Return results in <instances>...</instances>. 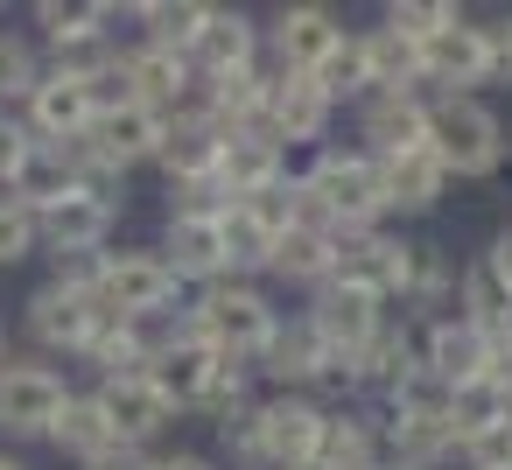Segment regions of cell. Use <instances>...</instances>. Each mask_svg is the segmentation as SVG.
<instances>
[{
	"mask_svg": "<svg viewBox=\"0 0 512 470\" xmlns=\"http://www.w3.org/2000/svg\"><path fill=\"white\" fill-rule=\"evenodd\" d=\"M218 155H225V141H218V127L204 120V113H169L162 120V148H155V162H162V176H169V190L176 183H204V176H218Z\"/></svg>",
	"mask_w": 512,
	"mask_h": 470,
	"instance_id": "obj_16",
	"label": "cell"
},
{
	"mask_svg": "<svg viewBox=\"0 0 512 470\" xmlns=\"http://www.w3.org/2000/svg\"><path fill=\"white\" fill-rule=\"evenodd\" d=\"M274 183H281V148H274L267 134L225 141V155H218V190H225L232 204H246V197H260V190H274Z\"/></svg>",
	"mask_w": 512,
	"mask_h": 470,
	"instance_id": "obj_26",
	"label": "cell"
},
{
	"mask_svg": "<svg viewBox=\"0 0 512 470\" xmlns=\"http://www.w3.org/2000/svg\"><path fill=\"white\" fill-rule=\"evenodd\" d=\"M253 57H260V29H253L239 8H211L204 29H197V43H190V71H204V78L218 85V78L253 71Z\"/></svg>",
	"mask_w": 512,
	"mask_h": 470,
	"instance_id": "obj_14",
	"label": "cell"
},
{
	"mask_svg": "<svg viewBox=\"0 0 512 470\" xmlns=\"http://www.w3.org/2000/svg\"><path fill=\"white\" fill-rule=\"evenodd\" d=\"M78 470H155V456L134 449V442H120V449H106V456H92V463H78Z\"/></svg>",
	"mask_w": 512,
	"mask_h": 470,
	"instance_id": "obj_48",
	"label": "cell"
},
{
	"mask_svg": "<svg viewBox=\"0 0 512 470\" xmlns=\"http://www.w3.org/2000/svg\"><path fill=\"white\" fill-rule=\"evenodd\" d=\"M393 456L400 470H428L435 456L456 449V428H449V407H393Z\"/></svg>",
	"mask_w": 512,
	"mask_h": 470,
	"instance_id": "obj_29",
	"label": "cell"
},
{
	"mask_svg": "<svg viewBox=\"0 0 512 470\" xmlns=\"http://www.w3.org/2000/svg\"><path fill=\"white\" fill-rule=\"evenodd\" d=\"M64 400H71V386H64L57 365H36V358H8V365H0V435H15V442L50 435Z\"/></svg>",
	"mask_w": 512,
	"mask_h": 470,
	"instance_id": "obj_5",
	"label": "cell"
},
{
	"mask_svg": "<svg viewBox=\"0 0 512 470\" xmlns=\"http://www.w3.org/2000/svg\"><path fill=\"white\" fill-rule=\"evenodd\" d=\"M92 120H99V106H92L85 78H71V71H43V85L22 106V127L36 134V148H71L92 134Z\"/></svg>",
	"mask_w": 512,
	"mask_h": 470,
	"instance_id": "obj_7",
	"label": "cell"
},
{
	"mask_svg": "<svg viewBox=\"0 0 512 470\" xmlns=\"http://www.w3.org/2000/svg\"><path fill=\"white\" fill-rule=\"evenodd\" d=\"M176 274L162 267V253H99V281L92 302L113 323H155L162 309H176Z\"/></svg>",
	"mask_w": 512,
	"mask_h": 470,
	"instance_id": "obj_3",
	"label": "cell"
},
{
	"mask_svg": "<svg viewBox=\"0 0 512 470\" xmlns=\"http://www.w3.org/2000/svg\"><path fill=\"white\" fill-rule=\"evenodd\" d=\"M484 64H491V78H505V85H512V15L484 29Z\"/></svg>",
	"mask_w": 512,
	"mask_h": 470,
	"instance_id": "obj_46",
	"label": "cell"
},
{
	"mask_svg": "<svg viewBox=\"0 0 512 470\" xmlns=\"http://www.w3.org/2000/svg\"><path fill=\"white\" fill-rule=\"evenodd\" d=\"M0 470H29V463H22V456H8V449H0Z\"/></svg>",
	"mask_w": 512,
	"mask_h": 470,
	"instance_id": "obj_52",
	"label": "cell"
},
{
	"mask_svg": "<svg viewBox=\"0 0 512 470\" xmlns=\"http://www.w3.org/2000/svg\"><path fill=\"white\" fill-rule=\"evenodd\" d=\"M0 365H8V323H0Z\"/></svg>",
	"mask_w": 512,
	"mask_h": 470,
	"instance_id": "obj_53",
	"label": "cell"
},
{
	"mask_svg": "<svg viewBox=\"0 0 512 470\" xmlns=\"http://www.w3.org/2000/svg\"><path fill=\"white\" fill-rule=\"evenodd\" d=\"M190 57L183 50H155V43H141V50H127V85H134V106H148V113H183V92H190Z\"/></svg>",
	"mask_w": 512,
	"mask_h": 470,
	"instance_id": "obj_21",
	"label": "cell"
},
{
	"mask_svg": "<svg viewBox=\"0 0 512 470\" xmlns=\"http://www.w3.org/2000/svg\"><path fill=\"white\" fill-rule=\"evenodd\" d=\"M316 197H323V211L337 218V232H372V218L386 211V197H379V169H372V155H323L309 176H302Z\"/></svg>",
	"mask_w": 512,
	"mask_h": 470,
	"instance_id": "obj_6",
	"label": "cell"
},
{
	"mask_svg": "<svg viewBox=\"0 0 512 470\" xmlns=\"http://www.w3.org/2000/svg\"><path fill=\"white\" fill-rule=\"evenodd\" d=\"M484 365H491V337L470 330L463 316L428 330V365H421V372H435L442 386H470V379H484Z\"/></svg>",
	"mask_w": 512,
	"mask_h": 470,
	"instance_id": "obj_28",
	"label": "cell"
},
{
	"mask_svg": "<svg viewBox=\"0 0 512 470\" xmlns=\"http://www.w3.org/2000/svg\"><path fill=\"white\" fill-rule=\"evenodd\" d=\"M484 267H491V281H498V288L512 295V232H498V239H491V253H484Z\"/></svg>",
	"mask_w": 512,
	"mask_h": 470,
	"instance_id": "obj_49",
	"label": "cell"
},
{
	"mask_svg": "<svg viewBox=\"0 0 512 470\" xmlns=\"http://www.w3.org/2000/svg\"><path fill=\"white\" fill-rule=\"evenodd\" d=\"M421 78L449 85V99H463V85H484V78H491V64H484V29H463V22L435 29V36L421 43Z\"/></svg>",
	"mask_w": 512,
	"mask_h": 470,
	"instance_id": "obj_20",
	"label": "cell"
},
{
	"mask_svg": "<svg viewBox=\"0 0 512 470\" xmlns=\"http://www.w3.org/2000/svg\"><path fill=\"white\" fill-rule=\"evenodd\" d=\"M337 43H344V29H337L330 8H281L274 15V57H281L288 78H309Z\"/></svg>",
	"mask_w": 512,
	"mask_h": 470,
	"instance_id": "obj_19",
	"label": "cell"
},
{
	"mask_svg": "<svg viewBox=\"0 0 512 470\" xmlns=\"http://www.w3.org/2000/svg\"><path fill=\"white\" fill-rule=\"evenodd\" d=\"M351 379H365V386H386V393H400L407 379H414V358H407V337H393V330H379L358 358H351Z\"/></svg>",
	"mask_w": 512,
	"mask_h": 470,
	"instance_id": "obj_41",
	"label": "cell"
},
{
	"mask_svg": "<svg viewBox=\"0 0 512 470\" xmlns=\"http://www.w3.org/2000/svg\"><path fill=\"white\" fill-rule=\"evenodd\" d=\"M260 365L281 379V386H302V379H330V386H351V358H337L316 330H309V316L302 323H274V337H267V351H260Z\"/></svg>",
	"mask_w": 512,
	"mask_h": 470,
	"instance_id": "obj_13",
	"label": "cell"
},
{
	"mask_svg": "<svg viewBox=\"0 0 512 470\" xmlns=\"http://www.w3.org/2000/svg\"><path fill=\"white\" fill-rule=\"evenodd\" d=\"M36 85H43V57H36V43L15 36V29H0V113L29 106Z\"/></svg>",
	"mask_w": 512,
	"mask_h": 470,
	"instance_id": "obj_39",
	"label": "cell"
},
{
	"mask_svg": "<svg viewBox=\"0 0 512 470\" xmlns=\"http://www.w3.org/2000/svg\"><path fill=\"white\" fill-rule=\"evenodd\" d=\"M92 400H99V414L113 421V435H120V442H134V449L176 421V407L155 393V379H148V372H141V379H99V393H92Z\"/></svg>",
	"mask_w": 512,
	"mask_h": 470,
	"instance_id": "obj_17",
	"label": "cell"
},
{
	"mask_svg": "<svg viewBox=\"0 0 512 470\" xmlns=\"http://www.w3.org/2000/svg\"><path fill=\"white\" fill-rule=\"evenodd\" d=\"M85 148H92L113 176H127L134 162H155V148H162V113H148V106H113V113L92 120Z\"/></svg>",
	"mask_w": 512,
	"mask_h": 470,
	"instance_id": "obj_15",
	"label": "cell"
},
{
	"mask_svg": "<svg viewBox=\"0 0 512 470\" xmlns=\"http://www.w3.org/2000/svg\"><path fill=\"white\" fill-rule=\"evenodd\" d=\"M365 141L372 155H407V148H428V106L414 92H379L365 106Z\"/></svg>",
	"mask_w": 512,
	"mask_h": 470,
	"instance_id": "obj_25",
	"label": "cell"
},
{
	"mask_svg": "<svg viewBox=\"0 0 512 470\" xmlns=\"http://www.w3.org/2000/svg\"><path fill=\"white\" fill-rule=\"evenodd\" d=\"M309 330L337 351V358H358L372 337H379V295H365L358 281H323V295H316V309H309Z\"/></svg>",
	"mask_w": 512,
	"mask_h": 470,
	"instance_id": "obj_10",
	"label": "cell"
},
{
	"mask_svg": "<svg viewBox=\"0 0 512 470\" xmlns=\"http://www.w3.org/2000/svg\"><path fill=\"white\" fill-rule=\"evenodd\" d=\"M218 246H225V274H260V267H274V232H267L246 204L218 211Z\"/></svg>",
	"mask_w": 512,
	"mask_h": 470,
	"instance_id": "obj_32",
	"label": "cell"
},
{
	"mask_svg": "<svg viewBox=\"0 0 512 470\" xmlns=\"http://www.w3.org/2000/svg\"><path fill=\"white\" fill-rule=\"evenodd\" d=\"M456 22V8H449V0H393V8H386V36H400V43H428L435 29H449Z\"/></svg>",
	"mask_w": 512,
	"mask_h": 470,
	"instance_id": "obj_42",
	"label": "cell"
},
{
	"mask_svg": "<svg viewBox=\"0 0 512 470\" xmlns=\"http://www.w3.org/2000/svg\"><path fill=\"white\" fill-rule=\"evenodd\" d=\"M330 127V99L309 85V78H267V113H260V134L281 148V141H316Z\"/></svg>",
	"mask_w": 512,
	"mask_h": 470,
	"instance_id": "obj_18",
	"label": "cell"
},
{
	"mask_svg": "<svg viewBox=\"0 0 512 470\" xmlns=\"http://www.w3.org/2000/svg\"><path fill=\"white\" fill-rule=\"evenodd\" d=\"M463 323H470V330H484L491 344H498V337H512V295L491 281V267H484V260L463 274Z\"/></svg>",
	"mask_w": 512,
	"mask_h": 470,
	"instance_id": "obj_36",
	"label": "cell"
},
{
	"mask_svg": "<svg viewBox=\"0 0 512 470\" xmlns=\"http://www.w3.org/2000/svg\"><path fill=\"white\" fill-rule=\"evenodd\" d=\"M71 190H78V176H71V162H64V148H36V155L22 162V176L8 183V197H15L22 211H36V218H43L50 204H64Z\"/></svg>",
	"mask_w": 512,
	"mask_h": 470,
	"instance_id": "obj_31",
	"label": "cell"
},
{
	"mask_svg": "<svg viewBox=\"0 0 512 470\" xmlns=\"http://www.w3.org/2000/svg\"><path fill=\"white\" fill-rule=\"evenodd\" d=\"M253 421H260V407H246V400H239L232 414H218V435H225L239 456H253Z\"/></svg>",
	"mask_w": 512,
	"mask_h": 470,
	"instance_id": "obj_47",
	"label": "cell"
},
{
	"mask_svg": "<svg viewBox=\"0 0 512 470\" xmlns=\"http://www.w3.org/2000/svg\"><path fill=\"white\" fill-rule=\"evenodd\" d=\"M372 169H379V197H386V211H428V204L442 197V183H449V169H442L428 148L372 155Z\"/></svg>",
	"mask_w": 512,
	"mask_h": 470,
	"instance_id": "obj_22",
	"label": "cell"
},
{
	"mask_svg": "<svg viewBox=\"0 0 512 470\" xmlns=\"http://www.w3.org/2000/svg\"><path fill=\"white\" fill-rule=\"evenodd\" d=\"M162 267H169L176 281H218V274H225L218 218H169V232H162Z\"/></svg>",
	"mask_w": 512,
	"mask_h": 470,
	"instance_id": "obj_24",
	"label": "cell"
},
{
	"mask_svg": "<svg viewBox=\"0 0 512 470\" xmlns=\"http://www.w3.org/2000/svg\"><path fill=\"white\" fill-rule=\"evenodd\" d=\"M365 43V71H372V85L379 92H414L421 85V50L414 43H400V36H358Z\"/></svg>",
	"mask_w": 512,
	"mask_h": 470,
	"instance_id": "obj_37",
	"label": "cell"
},
{
	"mask_svg": "<svg viewBox=\"0 0 512 470\" xmlns=\"http://www.w3.org/2000/svg\"><path fill=\"white\" fill-rule=\"evenodd\" d=\"M309 85H316V92H323L330 106H337V99H351V92H372V71H365V43H358V36H344V43H337V50H330V57H323V64L309 71Z\"/></svg>",
	"mask_w": 512,
	"mask_h": 470,
	"instance_id": "obj_40",
	"label": "cell"
},
{
	"mask_svg": "<svg viewBox=\"0 0 512 470\" xmlns=\"http://www.w3.org/2000/svg\"><path fill=\"white\" fill-rule=\"evenodd\" d=\"M148 379H155V393H162L169 407H204V414H232L239 393H246V365L225 358V351H211V344L190 337L183 323L155 344Z\"/></svg>",
	"mask_w": 512,
	"mask_h": 470,
	"instance_id": "obj_1",
	"label": "cell"
},
{
	"mask_svg": "<svg viewBox=\"0 0 512 470\" xmlns=\"http://www.w3.org/2000/svg\"><path fill=\"white\" fill-rule=\"evenodd\" d=\"M120 204L92 197V190H71L64 204H50L36 218V246H50L57 260H78V253H106V232H113Z\"/></svg>",
	"mask_w": 512,
	"mask_h": 470,
	"instance_id": "obj_11",
	"label": "cell"
},
{
	"mask_svg": "<svg viewBox=\"0 0 512 470\" xmlns=\"http://www.w3.org/2000/svg\"><path fill=\"white\" fill-rule=\"evenodd\" d=\"M372 428L351 414H323V442H316V470H372Z\"/></svg>",
	"mask_w": 512,
	"mask_h": 470,
	"instance_id": "obj_38",
	"label": "cell"
},
{
	"mask_svg": "<svg viewBox=\"0 0 512 470\" xmlns=\"http://www.w3.org/2000/svg\"><path fill=\"white\" fill-rule=\"evenodd\" d=\"M414 253L386 232H337V281H358L365 295H414Z\"/></svg>",
	"mask_w": 512,
	"mask_h": 470,
	"instance_id": "obj_8",
	"label": "cell"
},
{
	"mask_svg": "<svg viewBox=\"0 0 512 470\" xmlns=\"http://www.w3.org/2000/svg\"><path fill=\"white\" fill-rule=\"evenodd\" d=\"M428 155L449 176H491L505 162V127L498 113H484L477 99H442L428 113Z\"/></svg>",
	"mask_w": 512,
	"mask_h": 470,
	"instance_id": "obj_4",
	"label": "cell"
},
{
	"mask_svg": "<svg viewBox=\"0 0 512 470\" xmlns=\"http://www.w3.org/2000/svg\"><path fill=\"white\" fill-rule=\"evenodd\" d=\"M92 330H99V302H92V295H78V288H64V281H43V288L29 295V337H36L43 351L78 358Z\"/></svg>",
	"mask_w": 512,
	"mask_h": 470,
	"instance_id": "obj_12",
	"label": "cell"
},
{
	"mask_svg": "<svg viewBox=\"0 0 512 470\" xmlns=\"http://www.w3.org/2000/svg\"><path fill=\"white\" fill-rule=\"evenodd\" d=\"M274 274L323 288V281L337 274V239H323V232H281V239H274Z\"/></svg>",
	"mask_w": 512,
	"mask_h": 470,
	"instance_id": "obj_35",
	"label": "cell"
},
{
	"mask_svg": "<svg viewBox=\"0 0 512 470\" xmlns=\"http://www.w3.org/2000/svg\"><path fill=\"white\" fill-rule=\"evenodd\" d=\"M36 155V134L22 127V113H0V190L22 176V162Z\"/></svg>",
	"mask_w": 512,
	"mask_h": 470,
	"instance_id": "obj_44",
	"label": "cell"
},
{
	"mask_svg": "<svg viewBox=\"0 0 512 470\" xmlns=\"http://www.w3.org/2000/svg\"><path fill=\"white\" fill-rule=\"evenodd\" d=\"M498 421H512V393H505V386H491V379L449 386V428H456V449H463L470 435L498 428Z\"/></svg>",
	"mask_w": 512,
	"mask_h": 470,
	"instance_id": "obj_33",
	"label": "cell"
},
{
	"mask_svg": "<svg viewBox=\"0 0 512 470\" xmlns=\"http://www.w3.org/2000/svg\"><path fill=\"white\" fill-rule=\"evenodd\" d=\"M50 442H57L64 456H78V463H92V456L120 449V435H113V421L99 414V400H92V393H71V400L57 407V421H50Z\"/></svg>",
	"mask_w": 512,
	"mask_h": 470,
	"instance_id": "obj_30",
	"label": "cell"
},
{
	"mask_svg": "<svg viewBox=\"0 0 512 470\" xmlns=\"http://www.w3.org/2000/svg\"><path fill=\"white\" fill-rule=\"evenodd\" d=\"M155 470H211V463L190 456V449H176V456H155Z\"/></svg>",
	"mask_w": 512,
	"mask_h": 470,
	"instance_id": "obj_51",
	"label": "cell"
},
{
	"mask_svg": "<svg viewBox=\"0 0 512 470\" xmlns=\"http://www.w3.org/2000/svg\"><path fill=\"white\" fill-rule=\"evenodd\" d=\"M316 442H323V407H309L295 393L267 400L260 421H253V456L274 463V470H309L316 463Z\"/></svg>",
	"mask_w": 512,
	"mask_h": 470,
	"instance_id": "obj_9",
	"label": "cell"
},
{
	"mask_svg": "<svg viewBox=\"0 0 512 470\" xmlns=\"http://www.w3.org/2000/svg\"><path fill=\"white\" fill-rule=\"evenodd\" d=\"M78 358H92L99 379H141V372L155 365V337H148V323H113V316H99V330L85 337Z\"/></svg>",
	"mask_w": 512,
	"mask_h": 470,
	"instance_id": "obj_27",
	"label": "cell"
},
{
	"mask_svg": "<svg viewBox=\"0 0 512 470\" xmlns=\"http://www.w3.org/2000/svg\"><path fill=\"white\" fill-rule=\"evenodd\" d=\"M463 456H470L477 470H512V421H498V428L470 435V442H463Z\"/></svg>",
	"mask_w": 512,
	"mask_h": 470,
	"instance_id": "obj_45",
	"label": "cell"
},
{
	"mask_svg": "<svg viewBox=\"0 0 512 470\" xmlns=\"http://www.w3.org/2000/svg\"><path fill=\"white\" fill-rule=\"evenodd\" d=\"M204 15H211L204 0H148V8H134V22H148V43L155 50H183V57H190Z\"/></svg>",
	"mask_w": 512,
	"mask_h": 470,
	"instance_id": "obj_34",
	"label": "cell"
},
{
	"mask_svg": "<svg viewBox=\"0 0 512 470\" xmlns=\"http://www.w3.org/2000/svg\"><path fill=\"white\" fill-rule=\"evenodd\" d=\"M372 470H400V463H372Z\"/></svg>",
	"mask_w": 512,
	"mask_h": 470,
	"instance_id": "obj_54",
	"label": "cell"
},
{
	"mask_svg": "<svg viewBox=\"0 0 512 470\" xmlns=\"http://www.w3.org/2000/svg\"><path fill=\"white\" fill-rule=\"evenodd\" d=\"M309 470H316V463H309Z\"/></svg>",
	"mask_w": 512,
	"mask_h": 470,
	"instance_id": "obj_55",
	"label": "cell"
},
{
	"mask_svg": "<svg viewBox=\"0 0 512 470\" xmlns=\"http://www.w3.org/2000/svg\"><path fill=\"white\" fill-rule=\"evenodd\" d=\"M106 22H113L106 0H43V8H36V29L57 50V64L78 57V50H99L106 43Z\"/></svg>",
	"mask_w": 512,
	"mask_h": 470,
	"instance_id": "obj_23",
	"label": "cell"
},
{
	"mask_svg": "<svg viewBox=\"0 0 512 470\" xmlns=\"http://www.w3.org/2000/svg\"><path fill=\"white\" fill-rule=\"evenodd\" d=\"M484 379L512 393V337H498V344H491V365H484Z\"/></svg>",
	"mask_w": 512,
	"mask_h": 470,
	"instance_id": "obj_50",
	"label": "cell"
},
{
	"mask_svg": "<svg viewBox=\"0 0 512 470\" xmlns=\"http://www.w3.org/2000/svg\"><path fill=\"white\" fill-rule=\"evenodd\" d=\"M36 253V211H22L8 190H0V267H15Z\"/></svg>",
	"mask_w": 512,
	"mask_h": 470,
	"instance_id": "obj_43",
	"label": "cell"
},
{
	"mask_svg": "<svg viewBox=\"0 0 512 470\" xmlns=\"http://www.w3.org/2000/svg\"><path fill=\"white\" fill-rule=\"evenodd\" d=\"M183 330L204 337L211 351H225V358L246 365V358L267 351V337H274V309H267V295L246 288V281H211V288L197 295V309L183 316Z\"/></svg>",
	"mask_w": 512,
	"mask_h": 470,
	"instance_id": "obj_2",
	"label": "cell"
}]
</instances>
